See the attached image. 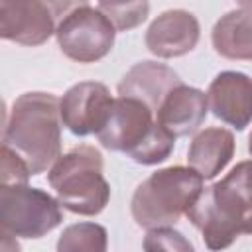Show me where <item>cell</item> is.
I'll return each instance as SVG.
<instances>
[{
  "mask_svg": "<svg viewBox=\"0 0 252 252\" xmlns=\"http://www.w3.org/2000/svg\"><path fill=\"white\" fill-rule=\"evenodd\" d=\"M181 83L183 81L171 67L158 61H140L132 65L118 83V94L140 98L156 112L167 93Z\"/></svg>",
  "mask_w": 252,
  "mask_h": 252,
  "instance_id": "4fadbf2b",
  "label": "cell"
},
{
  "mask_svg": "<svg viewBox=\"0 0 252 252\" xmlns=\"http://www.w3.org/2000/svg\"><path fill=\"white\" fill-rule=\"evenodd\" d=\"M0 156H2V169H0L2 185L28 183V179L32 177V171H30V165L26 163V159L6 144H2Z\"/></svg>",
  "mask_w": 252,
  "mask_h": 252,
  "instance_id": "44dd1931",
  "label": "cell"
},
{
  "mask_svg": "<svg viewBox=\"0 0 252 252\" xmlns=\"http://www.w3.org/2000/svg\"><path fill=\"white\" fill-rule=\"evenodd\" d=\"M106 246H108L106 228L96 224V222L71 224L61 232V236L57 240L59 252H77V250L104 252Z\"/></svg>",
  "mask_w": 252,
  "mask_h": 252,
  "instance_id": "2e32d148",
  "label": "cell"
},
{
  "mask_svg": "<svg viewBox=\"0 0 252 252\" xmlns=\"http://www.w3.org/2000/svg\"><path fill=\"white\" fill-rule=\"evenodd\" d=\"M98 10L108 16L118 32H128L146 22L150 0H98Z\"/></svg>",
  "mask_w": 252,
  "mask_h": 252,
  "instance_id": "e0dca14e",
  "label": "cell"
},
{
  "mask_svg": "<svg viewBox=\"0 0 252 252\" xmlns=\"http://www.w3.org/2000/svg\"><path fill=\"white\" fill-rule=\"evenodd\" d=\"M207 112H209L207 93L181 83L167 93V96L156 110V120L175 138H179V136L195 134L205 122Z\"/></svg>",
  "mask_w": 252,
  "mask_h": 252,
  "instance_id": "7c38bea8",
  "label": "cell"
},
{
  "mask_svg": "<svg viewBox=\"0 0 252 252\" xmlns=\"http://www.w3.org/2000/svg\"><path fill=\"white\" fill-rule=\"evenodd\" d=\"M220 183L246 213H252V159L236 163Z\"/></svg>",
  "mask_w": 252,
  "mask_h": 252,
  "instance_id": "d6986e66",
  "label": "cell"
},
{
  "mask_svg": "<svg viewBox=\"0 0 252 252\" xmlns=\"http://www.w3.org/2000/svg\"><path fill=\"white\" fill-rule=\"evenodd\" d=\"M173 148H175V136L156 120L152 132L128 158L140 165H156L165 161L171 156Z\"/></svg>",
  "mask_w": 252,
  "mask_h": 252,
  "instance_id": "ac0fdd59",
  "label": "cell"
},
{
  "mask_svg": "<svg viewBox=\"0 0 252 252\" xmlns=\"http://www.w3.org/2000/svg\"><path fill=\"white\" fill-rule=\"evenodd\" d=\"M246 215L248 213L220 185V181L205 187L193 207L185 213L211 250L228 248L242 234Z\"/></svg>",
  "mask_w": 252,
  "mask_h": 252,
  "instance_id": "8992f818",
  "label": "cell"
},
{
  "mask_svg": "<svg viewBox=\"0 0 252 252\" xmlns=\"http://www.w3.org/2000/svg\"><path fill=\"white\" fill-rule=\"evenodd\" d=\"M252 234V213H248L246 215V219H244V224H242V234Z\"/></svg>",
  "mask_w": 252,
  "mask_h": 252,
  "instance_id": "603a6c76",
  "label": "cell"
},
{
  "mask_svg": "<svg viewBox=\"0 0 252 252\" xmlns=\"http://www.w3.org/2000/svg\"><path fill=\"white\" fill-rule=\"evenodd\" d=\"M199 20L187 10H167L159 14L146 32V47L161 59L187 55L199 43Z\"/></svg>",
  "mask_w": 252,
  "mask_h": 252,
  "instance_id": "8fae6325",
  "label": "cell"
},
{
  "mask_svg": "<svg viewBox=\"0 0 252 252\" xmlns=\"http://www.w3.org/2000/svg\"><path fill=\"white\" fill-rule=\"evenodd\" d=\"M61 128L63 120L55 94L24 93L12 102L2 144L26 159L32 175H39L61 156Z\"/></svg>",
  "mask_w": 252,
  "mask_h": 252,
  "instance_id": "6da1fadb",
  "label": "cell"
},
{
  "mask_svg": "<svg viewBox=\"0 0 252 252\" xmlns=\"http://www.w3.org/2000/svg\"><path fill=\"white\" fill-rule=\"evenodd\" d=\"M47 181L61 207L75 215L94 217L110 201V185L102 175V156L89 144L61 154L49 167Z\"/></svg>",
  "mask_w": 252,
  "mask_h": 252,
  "instance_id": "3957f363",
  "label": "cell"
},
{
  "mask_svg": "<svg viewBox=\"0 0 252 252\" xmlns=\"http://www.w3.org/2000/svg\"><path fill=\"white\" fill-rule=\"evenodd\" d=\"M63 220L59 199L28 183L0 185V230L16 238H41Z\"/></svg>",
  "mask_w": 252,
  "mask_h": 252,
  "instance_id": "277c9868",
  "label": "cell"
},
{
  "mask_svg": "<svg viewBox=\"0 0 252 252\" xmlns=\"http://www.w3.org/2000/svg\"><path fill=\"white\" fill-rule=\"evenodd\" d=\"M248 152H250V156H252V132H250V136H248Z\"/></svg>",
  "mask_w": 252,
  "mask_h": 252,
  "instance_id": "d4e9b609",
  "label": "cell"
},
{
  "mask_svg": "<svg viewBox=\"0 0 252 252\" xmlns=\"http://www.w3.org/2000/svg\"><path fill=\"white\" fill-rule=\"evenodd\" d=\"M236 150L234 134L226 128H205L195 134L189 144L187 163L193 167L203 179L217 177L232 159Z\"/></svg>",
  "mask_w": 252,
  "mask_h": 252,
  "instance_id": "5bb4252c",
  "label": "cell"
},
{
  "mask_svg": "<svg viewBox=\"0 0 252 252\" xmlns=\"http://www.w3.org/2000/svg\"><path fill=\"white\" fill-rule=\"evenodd\" d=\"M203 181L193 167L171 165L158 169L132 195L130 211L136 224L146 230L173 226L199 199L205 189Z\"/></svg>",
  "mask_w": 252,
  "mask_h": 252,
  "instance_id": "7a4b0ae2",
  "label": "cell"
},
{
  "mask_svg": "<svg viewBox=\"0 0 252 252\" xmlns=\"http://www.w3.org/2000/svg\"><path fill=\"white\" fill-rule=\"evenodd\" d=\"M55 37L65 57L77 63H94L110 53L116 28L104 12L87 4L57 24Z\"/></svg>",
  "mask_w": 252,
  "mask_h": 252,
  "instance_id": "5b68a950",
  "label": "cell"
},
{
  "mask_svg": "<svg viewBox=\"0 0 252 252\" xmlns=\"http://www.w3.org/2000/svg\"><path fill=\"white\" fill-rule=\"evenodd\" d=\"M236 4H238L242 10H250V12H252V0H236Z\"/></svg>",
  "mask_w": 252,
  "mask_h": 252,
  "instance_id": "cb8c5ba5",
  "label": "cell"
},
{
  "mask_svg": "<svg viewBox=\"0 0 252 252\" xmlns=\"http://www.w3.org/2000/svg\"><path fill=\"white\" fill-rule=\"evenodd\" d=\"M154 124L156 112L144 100L118 94V98H114L108 120L96 132V138L102 148L130 156L146 140Z\"/></svg>",
  "mask_w": 252,
  "mask_h": 252,
  "instance_id": "52a82bcc",
  "label": "cell"
},
{
  "mask_svg": "<svg viewBox=\"0 0 252 252\" xmlns=\"http://www.w3.org/2000/svg\"><path fill=\"white\" fill-rule=\"evenodd\" d=\"M209 110L224 124L244 130L252 122V79L240 71L219 73L207 91Z\"/></svg>",
  "mask_w": 252,
  "mask_h": 252,
  "instance_id": "30bf717a",
  "label": "cell"
},
{
  "mask_svg": "<svg viewBox=\"0 0 252 252\" xmlns=\"http://www.w3.org/2000/svg\"><path fill=\"white\" fill-rule=\"evenodd\" d=\"M211 41L220 57L232 61H252V12L232 10L217 20Z\"/></svg>",
  "mask_w": 252,
  "mask_h": 252,
  "instance_id": "9a60e30c",
  "label": "cell"
},
{
  "mask_svg": "<svg viewBox=\"0 0 252 252\" xmlns=\"http://www.w3.org/2000/svg\"><path fill=\"white\" fill-rule=\"evenodd\" d=\"M144 250L154 252V250H169V252H191L193 244L173 226H158L150 228L146 238H144Z\"/></svg>",
  "mask_w": 252,
  "mask_h": 252,
  "instance_id": "ffe728a7",
  "label": "cell"
},
{
  "mask_svg": "<svg viewBox=\"0 0 252 252\" xmlns=\"http://www.w3.org/2000/svg\"><path fill=\"white\" fill-rule=\"evenodd\" d=\"M114 98L106 85L96 81H83L65 91L59 98L63 126L75 136L96 134L112 110Z\"/></svg>",
  "mask_w": 252,
  "mask_h": 252,
  "instance_id": "ba28073f",
  "label": "cell"
},
{
  "mask_svg": "<svg viewBox=\"0 0 252 252\" xmlns=\"http://www.w3.org/2000/svg\"><path fill=\"white\" fill-rule=\"evenodd\" d=\"M55 18L39 0H0V35L35 47L55 33Z\"/></svg>",
  "mask_w": 252,
  "mask_h": 252,
  "instance_id": "9c48e42d",
  "label": "cell"
},
{
  "mask_svg": "<svg viewBox=\"0 0 252 252\" xmlns=\"http://www.w3.org/2000/svg\"><path fill=\"white\" fill-rule=\"evenodd\" d=\"M39 2L51 12V16L55 18L57 24H59L65 16H69L73 10H77V8L89 4V0H39Z\"/></svg>",
  "mask_w": 252,
  "mask_h": 252,
  "instance_id": "7402d4cb",
  "label": "cell"
}]
</instances>
